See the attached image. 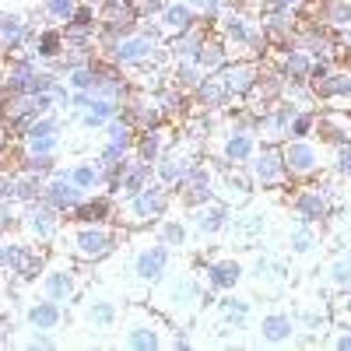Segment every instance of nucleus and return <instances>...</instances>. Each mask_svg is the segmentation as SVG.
<instances>
[{
	"instance_id": "43",
	"label": "nucleus",
	"mask_w": 351,
	"mask_h": 351,
	"mask_svg": "<svg viewBox=\"0 0 351 351\" xmlns=\"http://www.w3.org/2000/svg\"><path fill=\"white\" fill-rule=\"evenodd\" d=\"M337 351H351V330L348 327H334V341H330Z\"/></svg>"
},
{
	"instance_id": "1",
	"label": "nucleus",
	"mask_w": 351,
	"mask_h": 351,
	"mask_svg": "<svg viewBox=\"0 0 351 351\" xmlns=\"http://www.w3.org/2000/svg\"><path fill=\"white\" fill-rule=\"evenodd\" d=\"M123 239H130V232L120 228L116 221H99V225L67 221L53 246H56V253H64L77 263H106L109 256L120 253Z\"/></svg>"
},
{
	"instance_id": "24",
	"label": "nucleus",
	"mask_w": 351,
	"mask_h": 351,
	"mask_svg": "<svg viewBox=\"0 0 351 351\" xmlns=\"http://www.w3.org/2000/svg\"><path fill=\"white\" fill-rule=\"evenodd\" d=\"M225 232H232L236 239H243V243H253V239H260L263 232H267V215L263 211H250V208H243L239 215H232V221H228V228Z\"/></svg>"
},
{
	"instance_id": "2",
	"label": "nucleus",
	"mask_w": 351,
	"mask_h": 351,
	"mask_svg": "<svg viewBox=\"0 0 351 351\" xmlns=\"http://www.w3.org/2000/svg\"><path fill=\"white\" fill-rule=\"evenodd\" d=\"M172 250L155 236V228H141L130 232V246H127V281L137 291H155L162 278L172 271Z\"/></svg>"
},
{
	"instance_id": "20",
	"label": "nucleus",
	"mask_w": 351,
	"mask_h": 351,
	"mask_svg": "<svg viewBox=\"0 0 351 351\" xmlns=\"http://www.w3.org/2000/svg\"><path fill=\"white\" fill-rule=\"evenodd\" d=\"M67 319V306L56 302V299H46V295H36L32 302L25 306V324L28 330H60Z\"/></svg>"
},
{
	"instance_id": "28",
	"label": "nucleus",
	"mask_w": 351,
	"mask_h": 351,
	"mask_svg": "<svg viewBox=\"0 0 351 351\" xmlns=\"http://www.w3.org/2000/svg\"><path fill=\"white\" fill-rule=\"evenodd\" d=\"M152 180H155V165L134 158V162L127 165V172L120 176V190H116V197H130V193H137L141 186H148Z\"/></svg>"
},
{
	"instance_id": "13",
	"label": "nucleus",
	"mask_w": 351,
	"mask_h": 351,
	"mask_svg": "<svg viewBox=\"0 0 351 351\" xmlns=\"http://www.w3.org/2000/svg\"><path fill=\"white\" fill-rule=\"evenodd\" d=\"M200 278L208 285V291H236L246 278V263L239 256H204L200 263Z\"/></svg>"
},
{
	"instance_id": "39",
	"label": "nucleus",
	"mask_w": 351,
	"mask_h": 351,
	"mask_svg": "<svg viewBox=\"0 0 351 351\" xmlns=\"http://www.w3.org/2000/svg\"><path fill=\"white\" fill-rule=\"evenodd\" d=\"M200 102H204V109H221L228 102V88L225 84H200Z\"/></svg>"
},
{
	"instance_id": "6",
	"label": "nucleus",
	"mask_w": 351,
	"mask_h": 351,
	"mask_svg": "<svg viewBox=\"0 0 351 351\" xmlns=\"http://www.w3.org/2000/svg\"><path fill=\"white\" fill-rule=\"evenodd\" d=\"M165 337H169V327L162 324V316L152 313V309H144V306H134L120 319V344L130 348V351L165 348Z\"/></svg>"
},
{
	"instance_id": "30",
	"label": "nucleus",
	"mask_w": 351,
	"mask_h": 351,
	"mask_svg": "<svg viewBox=\"0 0 351 351\" xmlns=\"http://www.w3.org/2000/svg\"><path fill=\"white\" fill-rule=\"evenodd\" d=\"M43 186H46L43 176H32V172H21V169H14V200H18V204L43 200Z\"/></svg>"
},
{
	"instance_id": "32",
	"label": "nucleus",
	"mask_w": 351,
	"mask_h": 351,
	"mask_svg": "<svg viewBox=\"0 0 351 351\" xmlns=\"http://www.w3.org/2000/svg\"><path fill=\"white\" fill-rule=\"evenodd\" d=\"M221 84L228 88V95H246L250 88L256 84V77H253V67H225L221 71Z\"/></svg>"
},
{
	"instance_id": "3",
	"label": "nucleus",
	"mask_w": 351,
	"mask_h": 351,
	"mask_svg": "<svg viewBox=\"0 0 351 351\" xmlns=\"http://www.w3.org/2000/svg\"><path fill=\"white\" fill-rule=\"evenodd\" d=\"M197 274L200 271H169L162 278V285L155 288L158 299L152 306L162 316H172V319H180V324H186V319L204 306V295H208V285Z\"/></svg>"
},
{
	"instance_id": "5",
	"label": "nucleus",
	"mask_w": 351,
	"mask_h": 351,
	"mask_svg": "<svg viewBox=\"0 0 351 351\" xmlns=\"http://www.w3.org/2000/svg\"><path fill=\"white\" fill-rule=\"evenodd\" d=\"M36 285V295H46V299H56V302H77L81 299V285H84V274L77 271V260L64 256V253H53L46 260L43 274L32 281Z\"/></svg>"
},
{
	"instance_id": "33",
	"label": "nucleus",
	"mask_w": 351,
	"mask_h": 351,
	"mask_svg": "<svg viewBox=\"0 0 351 351\" xmlns=\"http://www.w3.org/2000/svg\"><path fill=\"white\" fill-rule=\"evenodd\" d=\"M288 246H291V253H295V256L313 253V250L319 246V232H316V225L299 221V228H291V236H288Z\"/></svg>"
},
{
	"instance_id": "48",
	"label": "nucleus",
	"mask_w": 351,
	"mask_h": 351,
	"mask_svg": "<svg viewBox=\"0 0 351 351\" xmlns=\"http://www.w3.org/2000/svg\"><path fill=\"white\" fill-rule=\"evenodd\" d=\"M49 11L53 14H71V0H49Z\"/></svg>"
},
{
	"instance_id": "8",
	"label": "nucleus",
	"mask_w": 351,
	"mask_h": 351,
	"mask_svg": "<svg viewBox=\"0 0 351 351\" xmlns=\"http://www.w3.org/2000/svg\"><path fill=\"white\" fill-rule=\"evenodd\" d=\"M281 158H285V172H288V183H306L313 176H319L324 169V152L319 144L309 137H288L281 144Z\"/></svg>"
},
{
	"instance_id": "21",
	"label": "nucleus",
	"mask_w": 351,
	"mask_h": 351,
	"mask_svg": "<svg viewBox=\"0 0 351 351\" xmlns=\"http://www.w3.org/2000/svg\"><path fill=\"white\" fill-rule=\"evenodd\" d=\"M316 137L324 141V144H330V148H341V144H348V141H351V112H344V109L319 112Z\"/></svg>"
},
{
	"instance_id": "11",
	"label": "nucleus",
	"mask_w": 351,
	"mask_h": 351,
	"mask_svg": "<svg viewBox=\"0 0 351 351\" xmlns=\"http://www.w3.org/2000/svg\"><path fill=\"white\" fill-rule=\"evenodd\" d=\"M246 169H250V176H253L256 190H278V186L288 183L285 158H281V144H260Z\"/></svg>"
},
{
	"instance_id": "16",
	"label": "nucleus",
	"mask_w": 351,
	"mask_h": 351,
	"mask_svg": "<svg viewBox=\"0 0 351 351\" xmlns=\"http://www.w3.org/2000/svg\"><path fill=\"white\" fill-rule=\"evenodd\" d=\"M81 319L88 330H112L120 324V302L109 291H99V295H88L81 302Z\"/></svg>"
},
{
	"instance_id": "27",
	"label": "nucleus",
	"mask_w": 351,
	"mask_h": 351,
	"mask_svg": "<svg viewBox=\"0 0 351 351\" xmlns=\"http://www.w3.org/2000/svg\"><path fill=\"white\" fill-rule=\"evenodd\" d=\"M218 313L225 316V330H243L246 319L253 313V302L243 299V295H232V291H225V299H218Z\"/></svg>"
},
{
	"instance_id": "26",
	"label": "nucleus",
	"mask_w": 351,
	"mask_h": 351,
	"mask_svg": "<svg viewBox=\"0 0 351 351\" xmlns=\"http://www.w3.org/2000/svg\"><path fill=\"white\" fill-rule=\"evenodd\" d=\"M67 169V176H71V183L77 186V190H84V193H95V190H102L106 186V172H102V165L92 158V162H71V165H64Z\"/></svg>"
},
{
	"instance_id": "36",
	"label": "nucleus",
	"mask_w": 351,
	"mask_h": 351,
	"mask_svg": "<svg viewBox=\"0 0 351 351\" xmlns=\"http://www.w3.org/2000/svg\"><path fill=\"white\" fill-rule=\"evenodd\" d=\"M21 172H32V176H43V180H49V176L60 169V162H56V155H25L18 162Z\"/></svg>"
},
{
	"instance_id": "41",
	"label": "nucleus",
	"mask_w": 351,
	"mask_h": 351,
	"mask_svg": "<svg viewBox=\"0 0 351 351\" xmlns=\"http://www.w3.org/2000/svg\"><path fill=\"white\" fill-rule=\"evenodd\" d=\"M327 18H330V25H351V0H334Z\"/></svg>"
},
{
	"instance_id": "18",
	"label": "nucleus",
	"mask_w": 351,
	"mask_h": 351,
	"mask_svg": "<svg viewBox=\"0 0 351 351\" xmlns=\"http://www.w3.org/2000/svg\"><path fill=\"white\" fill-rule=\"evenodd\" d=\"M197 165V158H193V148H183V144H172V148L155 162V180L158 183H165L169 190H176L180 186V180Z\"/></svg>"
},
{
	"instance_id": "10",
	"label": "nucleus",
	"mask_w": 351,
	"mask_h": 351,
	"mask_svg": "<svg viewBox=\"0 0 351 351\" xmlns=\"http://www.w3.org/2000/svg\"><path fill=\"white\" fill-rule=\"evenodd\" d=\"M288 208L299 221H309V225H319L334 215V193L330 186L324 183H309V186H299L295 193L288 197Z\"/></svg>"
},
{
	"instance_id": "14",
	"label": "nucleus",
	"mask_w": 351,
	"mask_h": 351,
	"mask_svg": "<svg viewBox=\"0 0 351 351\" xmlns=\"http://www.w3.org/2000/svg\"><path fill=\"white\" fill-rule=\"evenodd\" d=\"M186 218H190V228H193L197 239H218L221 232L228 228V221H232V208L215 197L208 204H200V208L186 211Z\"/></svg>"
},
{
	"instance_id": "7",
	"label": "nucleus",
	"mask_w": 351,
	"mask_h": 351,
	"mask_svg": "<svg viewBox=\"0 0 351 351\" xmlns=\"http://www.w3.org/2000/svg\"><path fill=\"white\" fill-rule=\"evenodd\" d=\"M67 225V215L56 211L53 204L46 200H32V204H21V218H18V228L25 239H32L39 246H53L56 236L64 232Z\"/></svg>"
},
{
	"instance_id": "51",
	"label": "nucleus",
	"mask_w": 351,
	"mask_h": 351,
	"mask_svg": "<svg viewBox=\"0 0 351 351\" xmlns=\"http://www.w3.org/2000/svg\"><path fill=\"white\" fill-rule=\"evenodd\" d=\"M278 4H281V8H288V4H291V0H278Z\"/></svg>"
},
{
	"instance_id": "38",
	"label": "nucleus",
	"mask_w": 351,
	"mask_h": 351,
	"mask_svg": "<svg viewBox=\"0 0 351 351\" xmlns=\"http://www.w3.org/2000/svg\"><path fill=\"white\" fill-rule=\"evenodd\" d=\"M330 169H334L337 180H351V141L341 144V148H334V155H330Z\"/></svg>"
},
{
	"instance_id": "37",
	"label": "nucleus",
	"mask_w": 351,
	"mask_h": 351,
	"mask_svg": "<svg viewBox=\"0 0 351 351\" xmlns=\"http://www.w3.org/2000/svg\"><path fill=\"white\" fill-rule=\"evenodd\" d=\"M316 120H319V112L295 109V116H291V123H288V137H313L316 134Z\"/></svg>"
},
{
	"instance_id": "17",
	"label": "nucleus",
	"mask_w": 351,
	"mask_h": 351,
	"mask_svg": "<svg viewBox=\"0 0 351 351\" xmlns=\"http://www.w3.org/2000/svg\"><path fill=\"white\" fill-rule=\"evenodd\" d=\"M67 221L77 225H99V221H116V197L109 190H95V193H84L81 204L71 211Z\"/></svg>"
},
{
	"instance_id": "40",
	"label": "nucleus",
	"mask_w": 351,
	"mask_h": 351,
	"mask_svg": "<svg viewBox=\"0 0 351 351\" xmlns=\"http://www.w3.org/2000/svg\"><path fill=\"white\" fill-rule=\"evenodd\" d=\"M18 218H21V204L0 197V236H8V232L18 225Z\"/></svg>"
},
{
	"instance_id": "50",
	"label": "nucleus",
	"mask_w": 351,
	"mask_h": 351,
	"mask_svg": "<svg viewBox=\"0 0 351 351\" xmlns=\"http://www.w3.org/2000/svg\"><path fill=\"white\" fill-rule=\"evenodd\" d=\"M341 313H344V316H351V288H348V295L341 299Z\"/></svg>"
},
{
	"instance_id": "45",
	"label": "nucleus",
	"mask_w": 351,
	"mask_h": 351,
	"mask_svg": "<svg viewBox=\"0 0 351 351\" xmlns=\"http://www.w3.org/2000/svg\"><path fill=\"white\" fill-rule=\"evenodd\" d=\"M200 64H204V67H218V64H221V53H218V46H204V53H200Z\"/></svg>"
},
{
	"instance_id": "34",
	"label": "nucleus",
	"mask_w": 351,
	"mask_h": 351,
	"mask_svg": "<svg viewBox=\"0 0 351 351\" xmlns=\"http://www.w3.org/2000/svg\"><path fill=\"white\" fill-rule=\"evenodd\" d=\"M299 319V330L319 337V334H330V313L324 306H316V309H306V313H295Z\"/></svg>"
},
{
	"instance_id": "15",
	"label": "nucleus",
	"mask_w": 351,
	"mask_h": 351,
	"mask_svg": "<svg viewBox=\"0 0 351 351\" xmlns=\"http://www.w3.org/2000/svg\"><path fill=\"white\" fill-rule=\"evenodd\" d=\"M253 190H256V183H253L250 169H221L218 180H215V197L225 200L228 208H236V204L243 208V204H250Z\"/></svg>"
},
{
	"instance_id": "46",
	"label": "nucleus",
	"mask_w": 351,
	"mask_h": 351,
	"mask_svg": "<svg viewBox=\"0 0 351 351\" xmlns=\"http://www.w3.org/2000/svg\"><path fill=\"white\" fill-rule=\"evenodd\" d=\"M176 84H180V88H197V74H193V67H180V77H176Z\"/></svg>"
},
{
	"instance_id": "29",
	"label": "nucleus",
	"mask_w": 351,
	"mask_h": 351,
	"mask_svg": "<svg viewBox=\"0 0 351 351\" xmlns=\"http://www.w3.org/2000/svg\"><path fill=\"white\" fill-rule=\"evenodd\" d=\"M316 88V99L324 102H337V99H351V74H324L319 81H313Z\"/></svg>"
},
{
	"instance_id": "4",
	"label": "nucleus",
	"mask_w": 351,
	"mask_h": 351,
	"mask_svg": "<svg viewBox=\"0 0 351 351\" xmlns=\"http://www.w3.org/2000/svg\"><path fill=\"white\" fill-rule=\"evenodd\" d=\"M176 204L172 190L158 180H152L148 186H141L130 197H116V225L127 228V232H141V228H152L162 215H169V208Z\"/></svg>"
},
{
	"instance_id": "23",
	"label": "nucleus",
	"mask_w": 351,
	"mask_h": 351,
	"mask_svg": "<svg viewBox=\"0 0 351 351\" xmlns=\"http://www.w3.org/2000/svg\"><path fill=\"white\" fill-rule=\"evenodd\" d=\"M152 228H155V236H158L172 253H183V250L190 246V236H193L190 218H180V215H162Z\"/></svg>"
},
{
	"instance_id": "19",
	"label": "nucleus",
	"mask_w": 351,
	"mask_h": 351,
	"mask_svg": "<svg viewBox=\"0 0 351 351\" xmlns=\"http://www.w3.org/2000/svg\"><path fill=\"white\" fill-rule=\"evenodd\" d=\"M81 197H84V190H77L74 183H71V176H67V169L60 165L49 180H46V186H43V200L46 204H53L56 211H64V215H71L77 204H81Z\"/></svg>"
},
{
	"instance_id": "44",
	"label": "nucleus",
	"mask_w": 351,
	"mask_h": 351,
	"mask_svg": "<svg viewBox=\"0 0 351 351\" xmlns=\"http://www.w3.org/2000/svg\"><path fill=\"white\" fill-rule=\"evenodd\" d=\"M11 243H14L11 232H8V236H0V271H8V263H11Z\"/></svg>"
},
{
	"instance_id": "12",
	"label": "nucleus",
	"mask_w": 351,
	"mask_h": 351,
	"mask_svg": "<svg viewBox=\"0 0 351 351\" xmlns=\"http://www.w3.org/2000/svg\"><path fill=\"white\" fill-rule=\"evenodd\" d=\"M49 256H53V253H49L46 246H39V243H32V239H25V236H14L8 274H11L14 281H36V278L43 274V267H46Z\"/></svg>"
},
{
	"instance_id": "25",
	"label": "nucleus",
	"mask_w": 351,
	"mask_h": 351,
	"mask_svg": "<svg viewBox=\"0 0 351 351\" xmlns=\"http://www.w3.org/2000/svg\"><path fill=\"white\" fill-rule=\"evenodd\" d=\"M169 148H172V144H169L165 130L148 127V130H141V134H137V141H134V158H141V162L155 165V162H158V158H162Z\"/></svg>"
},
{
	"instance_id": "49",
	"label": "nucleus",
	"mask_w": 351,
	"mask_h": 351,
	"mask_svg": "<svg viewBox=\"0 0 351 351\" xmlns=\"http://www.w3.org/2000/svg\"><path fill=\"white\" fill-rule=\"evenodd\" d=\"M11 341V324H8V316L0 313V344H8Z\"/></svg>"
},
{
	"instance_id": "31",
	"label": "nucleus",
	"mask_w": 351,
	"mask_h": 351,
	"mask_svg": "<svg viewBox=\"0 0 351 351\" xmlns=\"http://www.w3.org/2000/svg\"><path fill=\"white\" fill-rule=\"evenodd\" d=\"M324 278H327L330 288H344V291L351 288V250H341V253L327 263V274H324Z\"/></svg>"
},
{
	"instance_id": "35",
	"label": "nucleus",
	"mask_w": 351,
	"mask_h": 351,
	"mask_svg": "<svg viewBox=\"0 0 351 351\" xmlns=\"http://www.w3.org/2000/svg\"><path fill=\"white\" fill-rule=\"evenodd\" d=\"M112 116H116V106L109 99H92V106L81 112V123L84 127H106Z\"/></svg>"
},
{
	"instance_id": "9",
	"label": "nucleus",
	"mask_w": 351,
	"mask_h": 351,
	"mask_svg": "<svg viewBox=\"0 0 351 351\" xmlns=\"http://www.w3.org/2000/svg\"><path fill=\"white\" fill-rule=\"evenodd\" d=\"M215 180H218L215 165H211V162H197V165L183 176V180H180V186L172 190L176 204H180L183 211H193V208H200V204L215 200Z\"/></svg>"
},
{
	"instance_id": "42",
	"label": "nucleus",
	"mask_w": 351,
	"mask_h": 351,
	"mask_svg": "<svg viewBox=\"0 0 351 351\" xmlns=\"http://www.w3.org/2000/svg\"><path fill=\"white\" fill-rule=\"evenodd\" d=\"M25 348H56V337H53V330H36L32 327V334L25 337Z\"/></svg>"
},
{
	"instance_id": "22",
	"label": "nucleus",
	"mask_w": 351,
	"mask_h": 351,
	"mask_svg": "<svg viewBox=\"0 0 351 351\" xmlns=\"http://www.w3.org/2000/svg\"><path fill=\"white\" fill-rule=\"evenodd\" d=\"M299 334V319L285 313V309H274V313H263L260 316V341L267 344H285Z\"/></svg>"
},
{
	"instance_id": "47",
	"label": "nucleus",
	"mask_w": 351,
	"mask_h": 351,
	"mask_svg": "<svg viewBox=\"0 0 351 351\" xmlns=\"http://www.w3.org/2000/svg\"><path fill=\"white\" fill-rule=\"evenodd\" d=\"M8 152H11V130H8V123H0V162H4Z\"/></svg>"
}]
</instances>
